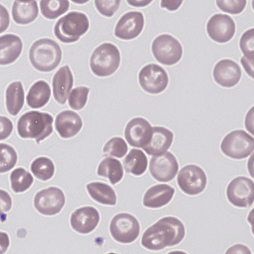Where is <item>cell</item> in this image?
<instances>
[{
  "label": "cell",
  "mask_w": 254,
  "mask_h": 254,
  "mask_svg": "<svg viewBox=\"0 0 254 254\" xmlns=\"http://www.w3.org/2000/svg\"><path fill=\"white\" fill-rule=\"evenodd\" d=\"M186 236L183 222L174 217H164L143 233L141 244L150 251H158L180 244Z\"/></svg>",
  "instance_id": "6da1fadb"
},
{
  "label": "cell",
  "mask_w": 254,
  "mask_h": 254,
  "mask_svg": "<svg viewBox=\"0 0 254 254\" xmlns=\"http://www.w3.org/2000/svg\"><path fill=\"white\" fill-rule=\"evenodd\" d=\"M54 118L48 113L32 111L24 113L18 119V134L23 138L35 139L38 144L53 132Z\"/></svg>",
  "instance_id": "7a4b0ae2"
},
{
  "label": "cell",
  "mask_w": 254,
  "mask_h": 254,
  "mask_svg": "<svg viewBox=\"0 0 254 254\" xmlns=\"http://www.w3.org/2000/svg\"><path fill=\"white\" fill-rule=\"evenodd\" d=\"M62 58V49L59 44L50 39L35 41L29 50L31 65L42 72L54 70L60 65Z\"/></svg>",
  "instance_id": "3957f363"
},
{
  "label": "cell",
  "mask_w": 254,
  "mask_h": 254,
  "mask_svg": "<svg viewBox=\"0 0 254 254\" xmlns=\"http://www.w3.org/2000/svg\"><path fill=\"white\" fill-rule=\"evenodd\" d=\"M90 22L83 12L71 11L59 19L55 25L54 34L57 39L64 43L77 42L87 33Z\"/></svg>",
  "instance_id": "277c9868"
},
{
  "label": "cell",
  "mask_w": 254,
  "mask_h": 254,
  "mask_svg": "<svg viewBox=\"0 0 254 254\" xmlns=\"http://www.w3.org/2000/svg\"><path fill=\"white\" fill-rule=\"evenodd\" d=\"M121 55L118 48L111 43L101 44L95 49L90 59L92 72L100 77H109L120 66Z\"/></svg>",
  "instance_id": "5b68a950"
},
{
  "label": "cell",
  "mask_w": 254,
  "mask_h": 254,
  "mask_svg": "<svg viewBox=\"0 0 254 254\" xmlns=\"http://www.w3.org/2000/svg\"><path fill=\"white\" fill-rule=\"evenodd\" d=\"M220 148L227 156L234 160H243L253 153L254 139L244 130H234L224 137Z\"/></svg>",
  "instance_id": "8992f818"
},
{
  "label": "cell",
  "mask_w": 254,
  "mask_h": 254,
  "mask_svg": "<svg viewBox=\"0 0 254 254\" xmlns=\"http://www.w3.org/2000/svg\"><path fill=\"white\" fill-rule=\"evenodd\" d=\"M152 52L162 64L171 66L179 63L183 56V47L173 36L163 34L156 38L152 44Z\"/></svg>",
  "instance_id": "52a82bcc"
},
{
  "label": "cell",
  "mask_w": 254,
  "mask_h": 254,
  "mask_svg": "<svg viewBox=\"0 0 254 254\" xmlns=\"http://www.w3.org/2000/svg\"><path fill=\"white\" fill-rule=\"evenodd\" d=\"M110 232L117 242L131 244L138 238L140 232V225L137 219L128 213H120L111 221Z\"/></svg>",
  "instance_id": "ba28073f"
},
{
  "label": "cell",
  "mask_w": 254,
  "mask_h": 254,
  "mask_svg": "<svg viewBox=\"0 0 254 254\" xmlns=\"http://www.w3.org/2000/svg\"><path fill=\"white\" fill-rule=\"evenodd\" d=\"M207 179L205 171L194 164L183 168L177 177V183L184 193L190 195H198L206 188Z\"/></svg>",
  "instance_id": "9c48e42d"
},
{
  "label": "cell",
  "mask_w": 254,
  "mask_h": 254,
  "mask_svg": "<svg viewBox=\"0 0 254 254\" xmlns=\"http://www.w3.org/2000/svg\"><path fill=\"white\" fill-rule=\"evenodd\" d=\"M139 85L143 90L152 94L163 92L167 88L169 77L167 72L156 64L144 66L138 74Z\"/></svg>",
  "instance_id": "30bf717a"
},
{
  "label": "cell",
  "mask_w": 254,
  "mask_h": 254,
  "mask_svg": "<svg viewBox=\"0 0 254 254\" xmlns=\"http://www.w3.org/2000/svg\"><path fill=\"white\" fill-rule=\"evenodd\" d=\"M227 197L231 204L240 208L249 207L254 200V184L249 178H235L227 188Z\"/></svg>",
  "instance_id": "8fae6325"
},
{
  "label": "cell",
  "mask_w": 254,
  "mask_h": 254,
  "mask_svg": "<svg viewBox=\"0 0 254 254\" xmlns=\"http://www.w3.org/2000/svg\"><path fill=\"white\" fill-rule=\"evenodd\" d=\"M65 204V196L62 190L50 187L38 192L34 199V206L38 212L45 215L59 213Z\"/></svg>",
  "instance_id": "7c38bea8"
},
{
  "label": "cell",
  "mask_w": 254,
  "mask_h": 254,
  "mask_svg": "<svg viewBox=\"0 0 254 254\" xmlns=\"http://www.w3.org/2000/svg\"><path fill=\"white\" fill-rule=\"evenodd\" d=\"M179 170V164L171 152H166L151 158L149 164L150 174L160 182L173 180Z\"/></svg>",
  "instance_id": "4fadbf2b"
},
{
  "label": "cell",
  "mask_w": 254,
  "mask_h": 254,
  "mask_svg": "<svg viewBox=\"0 0 254 254\" xmlns=\"http://www.w3.org/2000/svg\"><path fill=\"white\" fill-rule=\"evenodd\" d=\"M236 31V23L229 15L217 14L209 19L207 32L209 37L216 42L225 43L230 41Z\"/></svg>",
  "instance_id": "5bb4252c"
},
{
  "label": "cell",
  "mask_w": 254,
  "mask_h": 254,
  "mask_svg": "<svg viewBox=\"0 0 254 254\" xmlns=\"http://www.w3.org/2000/svg\"><path fill=\"white\" fill-rule=\"evenodd\" d=\"M144 18L140 11L127 12L118 21L114 35L121 40L128 41L136 39L142 33Z\"/></svg>",
  "instance_id": "9a60e30c"
},
{
  "label": "cell",
  "mask_w": 254,
  "mask_h": 254,
  "mask_svg": "<svg viewBox=\"0 0 254 254\" xmlns=\"http://www.w3.org/2000/svg\"><path fill=\"white\" fill-rule=\"evenodd\" d=\"M152 131V127L147 120L135 118L127 125L125 137L131 147L143 148L148 143Z\"/></svg>",
  "instance_id": "2e32d148"
},
{
  "label": "cell",
  "mask_w": 254,
  "mask_h": 254,
  "mask_svg": "<svg viewBox=\"0 0 254 254\" xmlns=\"http://www.w3.org/2000/svg\"><path fill=\"white\" fill-rule=\"evenodd\" d=\"M213 74L218 84L222 87L231 88L239 83L242 76V71L236 62L226 59L217 63Z\"/></svg>",
  "instance_id": "e0dca14e"
},
{
  "label": "cell",
  "mask_w": 254,
  "mask_h": 254,
  "mask_svg": "<svg viewBox=\"0 0 254 254\" xmlns=\"http://www.w3.org/2000/svg\"><path fill=\"white\" fill-rule=\"evenodd\" d=\"M100 219V214L96 208L86 206L78 208L72 213L70 223L74 231L80 234H87L97 228Z\"/></svg>",
  "instance_id": "ac0fdd59"
},
{
  "label": "cell",
  "mask_w": 254,
  "mask_h": 254,
  "mask_svg": "<svg viewBox=\"0 0 254 254\" xmlns=\"http://www.w3.org/2000/svg\"><path fill=\"white\" fill-rule=\"evenodd\" d=\"M174 136L172 131L163 127H152L150 140L142 149L149 156L164 154L172 145Z\"/></svg>",
  "instance_id": "d6986e66"
},
{
  "label": "cell",
  "mask_w": 254,
  "mask_h": 254,
  "mask_svg": "<svg viewBox=\"0 0 254 254\" xmlns=\"http://www.w3.org/2000/svg\"><path fill=\"white\" fill-rule=\"evenodd\" d=\"M55 128L63 138H69L77 135L81 130L83 123L77 113L72 111H64L57 116Z\"/></svg>",
  "instance_id": "ffe728a7"
},
{
  "label": "cell",
  "mask_w": 254,
  "mask_h": 254,
  "mask_svg": "<svg viewBox=\"0 0 254 254\" xmlns=\"http://www.w3.org/2000/svg\"><path fill=\"white\" fill-rule=\"evenodd\" d=\"M73 77L70 68L68 65L59 69L53 80L54 97L57 103L65 105L71 89L73 86Z\"/></svg>",
  "instance_id": "44dd1931"
},
{
  "label": "cell",
  "mask_w": 254,
  "mask_h": 254,
  "mask_svg": "<svg viewBox=\"0 0 254 254\" xmlns=\"http://www.w3.org/2000/svg\"><path fill=\"white\" fill-rule=\"evenodd\" d=\"M22 49L23 42L17 35L6 34L0 37V64L7 65L15 62Z\"/></svg>",
  "instance_id": "7402d4cb"
},
{
  "label": "cell",
  "mask_w": 254,
  "mask_h": 254,
  "mask_svg": "<svg viewBox=\"0 0 254 254\" xmlns=\"http://www.w3.org/2000/svg\"><path fill=\"white\" fill-rule=\"evenodd\" d=\"M175 190L168 184H157L147 190L144 194V206L158 208L167 205L173 199Z\"/></svg>",
  "instance_id": "603a6c76"
},
{
  "label": "cell",
  "mask_w": 254,
  "mask_h": 254,
  "mask_svg": "<svg viewBox=\"0 0 254 254\" xmlns=\"http://www.w3.org/2000/svg\"><path fill=\"white\" fill-rule=\"evenodd\" d=\"M36 1H15L12 7V16L18 24L26 25L34 21L39 15Z\"/></svg>",
  "instance_id": "cb8c5ba5"
},
{
  "label": "cell",
  "mask_w": 254,
  "mask_h": 254,
  "mask_svg": "<svg viewBox=\"0 0 254 254\" xmlns=\"http://www.w3.org/2000/svg\"><path fill=\"white\" fill-rule=\"evenodd\" d=\"M52 90L47 82L39 80L31 87L27 96V105L31 109H39L49 102Z\"/></svg>",
  "instance_id": "d4e9b609"
},
{
  "label": "cell",
  "mask_w": 254,
  "mask_h": 254,
  "mask_svg": "<svg viewBox=\"0 0 254 254\" xmlns=\"http://www.w3.org/2000/svg\"><path fill=\"white\" fill-rule=\"evenodd\" d=\"M24 104V91L21 81L12 82L5 92V105L11 116L15 117Z\"/></svg>",
  "instance_id": "484cf974"
},
{
  "label": "cell",
  "mask_w": 254,
  "mask_h": 254,
  "mask_svg": "<svg viewBox=\"0 0 254 254\" xmlns=\"http://www.w3.org/2000/svg\"><path fill=\"white\" fill-rule=\"evenodd\" d=\"M86 189L91 198L100 204L114 206L117 204V195L113 189L107 184L93 182L87 184Z\"/></svg>",
  "instance_id": "4316f807"
},
{
  "label": "cell",
  "mask_w": 254,
  "mask_h": 254,
  "mask_svg": "<svg viewBox=\"0 0 254 254\" xmlns=\"http://www.w3.org/2000/svg\"><path fill=\"white\" fill-rule=\"evenodd\" d=\"M148 164L147 157L144 152L136 149H131L124 161L126 172L136 176H141L145 172Z\"/></svg>",
  "instance_id": "83f0119b"
},
{
  "label": "cell",
  "mask_w": 254,
  "mask_h": 254,
  "mask_svg": "<svg viewBox=\"0 0 254 254\" xmlns=\"http://www.w3.org/2000/svg\"><path fill=\"white\" fill-rule=\"evenodd\" d=\"M97 173L99 176L109 179L112 185H116L124 177L122 164L116 158L107 157L100 163Z\"/></svg>",
  "instance_id": "f1b7e54d"
},
{
  "label": "cell",
  "mask_w": 254,
  "mask_h": 254,
  "mask_svg": "<svg viewBox=\"0 0 254 254\" xmlns=\"http://www.w3.org/2000/svg\"><path fill=\"white\" fill-rule=\"evenodd\" d=\"M42 15L49 20H55L68 10L67 0H42L40 2Z\"/></svg>",
  "instance_id": "f546056e"
},
{
  "label": "cell",
  "mask_w": 254,
  "mask_h": 254,
  "mask_svg": "<svg viewBox=\"0 0 254 254\" xmlns=\"http://www.w3.org/2000/svg\"><path fill=\"white\" fill-rule=\"evenodd\" d=\"M30 169L37 179L47 181L52 179L55 174V165L46 157H40L31 163Z\"/></svg>",
  "instance_id": "4dcf8cb0"
},
{
  "label": "cell",
  "mask_w": 254,
  "mask_h": 254,
  "mask_svg": "<svg viewBox=\"0 0 254 254\" xmlns=\"http://www.w3.org/2000/svg\"><path fill=\"white\" fill-rule=\"evenodd\" d=\"M10 179L11 189L17 193L25 192L34 182L33 176L23 168H18L12 171Z\"/></svg>",
  "instance_id": "1f68e13d"
},
{
  "label": "cell",
  "mask_w": 254,
  "mask_h": 254,
  "mask_svg": "<svg viewBox=\"0 0 254 254\" xmlns=\"http://www.w3.org/2000/svg\"><path fill=\"white\" fill-rule=\"evenodd\" d=\"M17 161V155L11 146L4 143L0 144V172H8L13 168Z\"/></svg>",
  "instance_id": "d6a6232c"
},
{
  "label": "cell",
  "mask_w": 254,
  "mask_h": 254,
  "mask_svg": "<svg viewBox=\"0 0 254 254\" xmlns=\"http://www.w3.org/2000/svg\"><path fill=\"white\" fill-rule=\"evenodd\" d=\"M128 145L124 139L120 137H113L108 141L103 149L106 156H112L119 158L124 157L128 151Z\"/></svg>",
  "instance_id": "836d02e7"
},
{
  "label": "cell",
  "mask_w": 254,
  "mask_h": 254,
  "mask_svg": "<svg viewBox=\"0 0 254 254\" xmlns=\"http://www.w3.org/2000/svg\"><path fill=\"white\" fill-rule=\"evenodd\" d=\"M90 89L86 86H80L73 89L69 94L68 105L72 109L79 111L84 109L87 104Z\"/></svg>",
  "instance_id": "e575fe53"
},
{
  "label": "cell",
  "mask_w": 254,
  "mask_h": 254,
  "mask_svg": "<svg viewBox=\"0 0 254 254\" xmlns=\"http://www.w3.org/2000/svg\"><path fill=\"white\" fill-rule=\"evenodd\" d=\"M254 29L247 30L241 36L240 47L241 52L248 58L254 59Z\"/></svg>",
  "instance_id": "d590c367"
},
{
  "label": "cell",
  "mask_w": 254,
  "mask_h": 254,
  "mask_svg": "<svg viewBox=\"0 0 254 254\" xmlns=\"http://www.w3.org/2000/svg\"><path fill=\"white\" fill-rule=\"evenodd\" d=\"M219 8L223 12L232 15H238L241 13L246 8L247 1L237 0V1H217Z\"/></svg>",
  "instance_id": "8d00e7d4"
},
{
  "label": "cell",
  "mask_w": 254,
  "mask_h": 254,
  "mask_svg": "<svg viewBox=\"0 0 254 254\" xmlns=\"http://www.w3.org/2000/svg\"><path fill=\"white\" fill-rule=\"evenodd\" d=\"M95 7L100 13L106 17H111L119 8L121 1H103L96 0L94 1Z\"/></svg>",
  "instance_id": "74e56055"
},
{
  "label": "cell",
  "mask_w": 254,
  "mask_h": 254,
  "mask_svg": "<svg viewBox=\"0 0 254 254\" xmlns=\"http://www.w3.org/2000/svg\"><path fill=\"white\" fill-rule=\"evenodd\" d=\"M0 139L1 141L8 138L13 130V125L11 121L7 118L3 116L0 117Z\"/></svg>",
  "instance_id": "f35d334b"
},
{
  "label": "cell",
  "mask_w": 254,
  "mask_h": 254,
  "mask_svg": "<svg viewBox=\"0 0 254 254\" xmlns=\"http://www.w3.org/2000/svg\"><path fill=\"white\" fill-rule=\"evenodd\" d=\"M1 191V212H8L11 207V199L7 192L4 190Z\"/></svg>",
  "instance_id": "ab89813d"
},
{
  "label": "cell",
  "mask_w": 254,
  "mask_h": 254,
  "mask_svg": "<svg viewBox=\"0 0 254 254\" xmlns=\"http://www.w3.org/2000/svg\"><path fill=\"white\" fill-rule=\"evenodd\" d=\"M1 6V33L7 29L9 27L10 18L8 11L3 5Z\"/></svg>",
  "instance_id": "60d3db41"
},
{
  "label": "cell",
  "mask_w": 254,
  "mask_h": 254,
  "mask_svg": "<svg viewBox=\"0 0 254 254\" xmlns=\"http://www.w3.org/2000/svg\"><path fill=\"white\" fill-rule=\"evenodd\" d=\"M241 63L247 73L254 78V59L248 58L244 56L241 59Z\"/></svg>",
  "instance_id": "b9f144b4"
},
{
  "label": "cell",
  "mask_w": 254,
  "mask_h": 254,
  "mask_svg": "<svg viewBox=\"0 0 254 254\" xmlns=\"http://www.w3.org/2000/svg\"><path fill=\"white\" fill-rule=\"evenodd\" d=\"M183 3V1H162L161 6L162 8H166L169 11H174L179 9Z\"/></svg>",
  "instance_id": "7bdbcfd3"
},
{
  "label": "cell",
  "mask_w": 254,
  "mask_h": 254,
  "mask_svg": "<svg viewBox=\"0 0 254 254\" xmlns=\"http://www.w3.org/2000/svg\"><path fill=\"white\" fill-rule=\"evenodd\" d=\"M9 245V240L7 234L1 233V253L7 250Z\"/></svg>",
  "instance_id": "ee69618b"
},
{
  "label": "cell",
  "mask_w": 254,
  "mask_h": 254,
  "mask_svg": "<svg viewBox=\"0 0 254 254\" xmlns=\"http://www.w3.org/2000/svg\"><path fill=\"white\" fill-rule=\"evenodd\" d=\"M152 1H127V2L133 7H144L149 4Z\"/></svg>",
  "instance_id": "f6af8a7d"
}]
</instances>
